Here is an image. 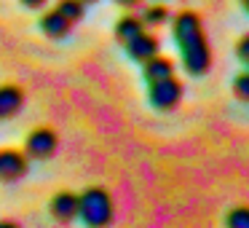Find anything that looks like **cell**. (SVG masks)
I'll use <instances>...</instances> for the list:
<instances>
[{
	"label": "cell",
	"mask_w": 249,
	"mask_h": 228,
	"mask_svg": "<svg viewBox=\"0 0 249 228\" xmlns=\"http://www.w3.org/2000/svg\"><path fill=\"white\" fill-rule=\"evenodd\" d=\"M172 38L179 49L182 67L190 76H206L212 67V49L204 33L201 17L196 11H179L172 22Z\"/></svg>",
	"instance_id": "1"
},
{
	"label": "cell",
	"mask_w": 249,
	"mask_h": 228,
	"mask_svg": "<svg viewBox=\"0 0 249 228\" xmlns=\"http://www.w3.org/2000/svg\"><path fill=\"white\" fill-rule=\"evenodd\" d=\"M78 217L83 220V226H91V228L110 226L115 217L113 196L99 185L86 188L83 193H78Z\"/></svg>",
	"instance_id": "2"
},
{
	"label": "cell",
	"mask_w": 249,
	"mask_h": 228,
	"mask_svg": "<svg viewBox=\"0 0 249 228\" xmlns=\"http://www.w3.org/2000/svg\"><path fill=\"white\" fill-rule=\"evenodd\" d=\"M179 99H182V83H179L174 76L147 83V102H150L156 110H161V113L174 110L179 105Z\"/></svg>",
	"instance_id": "3"
},
{
	"label": "cell",
	"mask_w": 249,
	"mask_h": 228,
	"mask_svg": "<svg viewBox=\"0 0 249 228\" xmlns=\"http://www.w3.org/2000/svg\"><path fill=\"white\" fill-rule=\"evenodd\" d=\"M59 148V134H56L51 126H38V129L30 132V137L24 140V153L27 158H38V161H46L51 158Z\"/></svg>",
	"instance_id": "4"
},
{
	"label": "cell",
	"mask_w": 249,
	"mask_h": 228,
	"mask_svg": "<svg viewBox=\"0 0 249 228\" xmlns=\"http://www.w3.org/2000/svg\"><path fill=\"white\" fill-rule=\"evenodd\" d=\"M30 172V158L24 151L3 148L0 151V183H19Z\"/></svg>",
	"instance_id": "5"
},
{
	"label": "cell",
	"mask_w": 249,
	"mask_h": 228,
	"mask_svg": "<svg viewBox=\"0 0 249 228\" xmlns=\"http://www.w3.org/2000/svg\"><path fill=\"white\" fill-rule=\"evenodd\" d=\"M124 46H126V54L134 62H145V59H150V57H156L158 51H161V40H158V35H153L150 30L137 33L134 38H129Z\"/></svg>",
	"instance_id": "6"
},
{
	"label": "cell",
	"mask_w": 249,
	"mask_h": 228,
	"mask_svg": "<svg viewBox=\"0 0 249 228\" xmlns=\"http://www.w3.org/2000/svg\"><path fill=\"white\" fill-rule=\"evenodd\" d=\"M49 209H51V217H54L56 223L75 220L78 217V193H72V190H59V193L51 199Z\"/></svg>",
	"instance_id": "7"
},
{
	"label": "cell",
	"mask_w": 249,
	"mask_h": 228,
	"mask_svg": "<svg viewBox=\"0 0 249 228\" xmlns=\"http://www.w3.org/2000/svg\"><path fill=\"white\" fill-rule=\"evenodd\" d=\"M72 30V22L70 19H65L56 8H51V11H43V17H40V33L46 35V38L51 40H62L67 38Z\"/></svg>",
	"instance_id": "8"
},
{
	"label": "cell",
	"mask_w": 249,
	"mask_h": 228,
	"mask_svg": "<svg viewBox=\"0 0 249 228\" xmlns=\"http://www.w3.org/2000/svg\"><path fill=\"white\" fill-rule=\"evenodd\" d=\"M24 108V92L14 83L0 86V121H8L14 115H19V110Z\"/></svg>",
	"instance_id": "9"
},
{
	"label": "cell",
	"mask_w": 249,
	"mask_h": 228,
	"mask_svg": "<svg viewBox=\"0 0 249 228\" xmlns=\"http://www.w3.org/2000/svg\"><path fill=\"white\" fill-rule=\"evenodd\" d=\"M142 76H145L147 83L169 78V76H174V62L166 59V57H161V54H156V57H150V59L142 62Z\"/></svg>",
	"instance_id": "10"
},
{
	"label": "cell",
	"mask_w": 249,
	"mask_h": 228,
	"mask_svg": "<svg viewBox=\"0 0 249 228\" xmlns=\"http://www.w3.org/2000/svg\"><path fill=\"white\" fill-rule=\"evenodd\" d=\"M140 22L145 24L147 30H150V27H161V24L169 22V8L163 6V3H150V6L142 8Z\"/></svg>",
	"instance_id": "11"
},
{
	"label": "cell",
	"mask_w": 249,
	"mask_h": 228,
	"mask_svg": "<svg viewBox=\"0 0 249 228\" xmlns=\"http://www.w3.org/2000/svg\"><path fill=\"white\" fill-rule=\"evenodd\" d=\"M142 30H147V27L140 22V17H134V14H126V17H121L118 24H115V38H118L121 43H126V40L134 38V35L142 33Z\"/></svg>",
	"instance_id": "12"
},
{
	"label": "cell",
	"mask_w": 249,
	"mask_h": 228,
	"mask_svg": "<svg viewBox=\"0 0 249 228\" xmlns=\"http://www.w3.org/2000/svg\"><path fill=\"white\" fill-rule=\"evenodd\" d=\"M56 11L65 19H70L72 24H78L83 19V14H86V3L83 0H59L56 3Z\"/></svg>",
	"instance_id": "13"
},
{
	"label": "cell",
	"mask_w": 249,
	"mask_h": 228,
	"mask_svg": "<svg viewBox=\"0 0 249 228\" xmlns=\"http://www.w3.org/2000/svg\"><path fill=\"white\" fill-rule=\"evenodd\" d=\"M225 223L231 228H249V207H233L225 215Z\"/></svg>",
	"instance_id": "14"
},
{
	"label": "cell",
	"mask_w": 249,
	"mask_h": 228,
	"mask_svg": "<svg viewBox=\"0 0 249 228\" xmlns=\"http://www.w3.org/2000/svg\"><path fill=\"white\" fill-rule=\"evenodd\" d=\"M233 97L249 105V70L238 73V76L233 78Z\"/></svg>",
	"instance_id": "15"
},
{
	"label": "cell",
	"mask_w": 249,
	"mask_h": 228,
	"mask_svg": "<svg viewBox=\"0 0 249 228\" xmlns=\"http://www.w3.org/2000/svg\"><path fill=\"white\" fill-rule=\"evenodd\" d=\"M236 57L241 59V65L249 70V35H244V38L236 43Z\"/></svg>",
	"instance_id": "16"
},
{
	"label": "cell",
	"mask_w": 249,
	"mask_h": 228,
	"mask_svg": "<svg viewBox=\"0 0 249 228\" xmlns=\"http://www.w3.org/2000/svg\"><path fill=\"white\" fill-rule=\"evenodd\" d=\"M118 6H124V8H137L140 6V0H115Z\"/></svg>",
	"instance_id": "17"
},
{
	"label": "cell",
	"mask_w": 249,
	"mask_h": 228,
	"mask_svg": "<svg viewBox=\"0 0 249 228\" xmlns=\"http://www.w3.org/2000/svg\"><path fill=\"white\" fill-rule=\"evenodd\" d=\"M22 3H24L27 8H43V3H46V0H22Z\"/></svg>",
	"instance_id": "18"
},
{
	"label": "cell",
	"mask_w": 249,
	"mask_h": 228,
	"mask_svg": "<svg viewBox=\"0 0 249 228\" xmlns=\"http://www.w3.org/2000/svg\"><path fill=\"white\" fill-rule=\"evenodd\" d=\"M241 6H244V11L249 14V0H241Z\"/></svg>",
	"instance_id": "19"
},
{
	"label": "cell",
	"mask_w": 249,
	"mask_h": 228,
	"mask_svg": "<svg viewBox=\"0 0 249 228\" xmlns=\"http://www.w3.org/2000/svg\"><path fill=\"white\" fill-rule=\"evenodd\" d=\"M83 3H86V6H89V3H99V0H83Z\"/></svg>",
	"instance_id": "20"
}]
</instances>
